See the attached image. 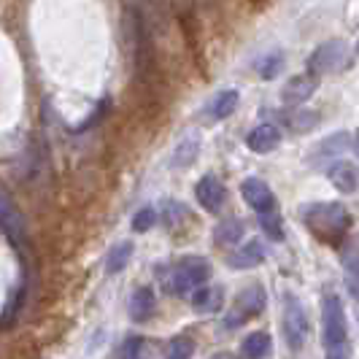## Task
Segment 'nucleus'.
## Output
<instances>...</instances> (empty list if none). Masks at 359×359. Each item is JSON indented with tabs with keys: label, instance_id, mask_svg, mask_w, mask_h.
<instances>
[{
	"label": "nucleus",
	"instance_id": "obj_1",
	"mask_svg": "<svg viewBox=\"0 0 359 359\" xmlns=\"http://www.w3.org/2000/svg\"><path fill=\"white\" fill-rule=\"evenodd\" d=\"M303 222L324 243H338L351 227V216L341 203H311L303 208Z\"/></svg>",
	"mask_w": 359,
	"mask_h": 359
},
{
	"label": "nucleus",
	"instance_id": "obj_2",
	"mask_svg": "<svg viewBox=\"0 0 359 359\" xmlns=\"http://www.w3.org/2000/svg\"><path fill=\"white\" fill-rule=\"evenodd\" d=\"M211 278V262L205 257H184L179 265L173 268L170 278V292L173 294H195L200 287H205V281Z\"/></svg>",
	"mask_w": 359,
	"mask_h": 359
},
{
	"label": "nucleus",
	"instance_id": "obj_3",
	"mask_svg": "<svg viewBox=\"0 0 359 359\" xmlns=\"http://www.w3.org/2000/svg\"><path fill=\"white\" fill-rule=\"evenodd\" d=\"M348 335V327H346V313H343V303L338 294H324L322 300V341L324 348H335L343 346Z\"/></svg>",
	"mask_w": 359,
	"mask_h": 359
},
{
	"label": "nucleus",
	"instance_id": "obj_4",
	"mask_svg": "<svg viewBox=\"0 0 359 359\" xmlns=\"http://www.w3.org/2000/svg\"><path fill=\"white\" fill-rule=\"evenodd\" d=\"M284 335H287V343L292 351H300L306 346L308 335H311V322H308L306 306L294 294L284 297Z\"/></svg>",
	"mask_w": 359,
	"mask_h": 359
},
{
	"label": "nucleus",
	"instance_id": "obj_5",
	"mask_svg": "<svg viewBox=\"0 0 359 359\" xmlns=\"http://www.w3.org/2000/svg\"><path fill=\"white\" fill-rule=\"evenodd\" d=\"M348 43L341 38H332V41H324L319 49H313V54L308 57V68L313 76L319 73H335L348 65Z\"/></svg>",
	"mask_w": 359,
	"mask_h": 359
},
{
	"label": "nucleus",
	"instance_id": "obj_6",
	"mask_svg": "<svg viewBox=\"0 0 359 359\" xmlns=\"http://www.w3.org/2000/svg\"><path fill=\"white\" fill-rule=\"evenodd\" d=\"M0 230L14 241V246H25L27 238V222L19 214V208L14 205V200L8 198V192L0 187Z\"/></svg>",
	"mask_w": 359,
	"mask_h": 359
},
{
	"label": "nucleus",
	"instance_id": "obj_7",
	"mask_svg": "<svg viewBox=\"0 0 359 359\" xmlns=\"http://www.w3.org/2000/svg\"><path fill=\"white\" fill-rule=\"evenodd\" d=\"M262 308H265V289L259 287V284H252V287L243 289V292L238 294V300H235V308H233L235 316H230V319H227L224 324L235 327V324H241L243 319H249V316H257Z\"/></svg>",
	"mask_w": 359,
	"mask_h": 359
},
{
	"label": "nucleus",
	"instance_id": "obj_8",
	"mask_svg": "<svg viewBox=\"0 0 359 359\" xmlns=\"http://www.w3.org/2000/svg\"><path fill=\"white\" fill-rule=\"evenodd\" d=\"M241 195L259 216L276 211V195L270 192V187L262 179H246L241 184Z\"/></svg>",
	"mask_w": 359,
	"mask_h": 359
},
{
	"label": "nucleus",
	"instance_id": "obj_9",
	"mask_svg": "<svg viewBox=\"0 0 359 359\" xmlns=\"http://www.w3.org/2000/svg\"><path fill=\"white\" fill-rule=\"evenodd\" d=\"M195 198H198V203L208 214H219L222 205H224V200H227V189H224V184L216 179V176L208 173V176H203V179L198 181Z\"/></svg>",
	"mask_w": 359,
	"mask_h": 359
},
{
	"label": "nucleus",
	"instance_id": "obj_10",
	"mask_svg": "<svg viewBox=\"0 0 359 359\" xmlns=\"http://www.w3.org/2000/svg\"><path fill=\"white\" fill-rule=\"evenodd\" d=\"M316 90H319V76H313V73H300V76H292V79H289L284 92H281V97H284L287 106H300V103H306Z\"/></svg>",
	"mask_w": 359,
	"mask_h": 359
},
{
	"label": "nucleus",
	"instance_id": "obj_11",
	"mask_svg": "<svg viewBox=\"0 0 359 359\" xmlns=\"http://www.w3.org/2000/svg\"><path fill=\"white\" fill-rule=\"evenodd\" d=\"M327 176L332 181V187L343 192V195H351V192H357L359 187V170L354 162L348 160H335L330 168H327Z\"/></svg>",
	"mask_w": 359,
	"mask_h": 359
},
{
	"label": "nucleus",
	"instance_id": "obj_12",
	"mask_svg": "<svg viewBox=\"0 0 359 359\" xmlns=\"http://www.w3.org/2000/svg\"><path fill=\"white\" fill-rule=\"evenodd\" d=\"M265 254H268L265 243H262V241H257V238H252L249 243L238 246V249L227 257V265H230V268H235V270L254 268V265H259V262L265 259Z\"/></svg>",
	"mask_w": 359,
	"mask_h": 359
},
{
	"label": "nucleus",
	"instance_id": "obj_13",
	"mask_svg": "<svg viewBox=\"0 0 359 359\" xmlns=\"http://www.w3.org/2000/svg\"><path fill=\"white\" fill-rule=\"evenodd\" d=\"M281 144V130L276 125H259L246 135V146L257 154H268Z\"/></svg>",
	"mask_w": 359,
	"mask_h": 359
},
{
	"label": "nucleus",
	"instance_id": "obj_14",
	"mask_svg": "<svg viewBox=\"0 0 359 359\" xmlns=\"http://www.w3.org/2000/svg\"><path fill=\"white\" fill-rule=\"evenodd\" d=\"M154 308H157V300H154V292L149 287H141L133 292V297H130V319L138 324H144L151 319V313H154Z\"/></svg>",
	"mask_w": 359,
	"mask_h": 359
},
{
	"label": "nucleus",
	"instance_id": "obj_15",
	"mask_svg": "<svg viewBox=\"0 0 359 359\" xmlns=\"http://www.w3.org/2000/svg\"><path fill=\"white\" fill-rule=\"evenodd\" d=\"M348 146H351V135L348 133H335V135H330L327 141H322V144L311 151V162L316 160V165L322 160L335 162V157H341Z\"/></svg>",
	"mask_w": 359,
	"mask_h": 359
},
{
	"label": "nucleus",
	"instance_id": "obj_16",
	"mask_svg": "<svg viewBox=\"0 0 359 359\" xmlns=\"http://www.w3.org/2000/svg\"><path fill=\"white\" fill-rule=\"evenodd\" d=\"M238 100H241L238 90L216 92V97L211 100V103H208V108H205L208 119H211V122H222V119H227L230 114H235V108H238Z\"/></svg>",
	"mask_w": 359,
	"mask_h": 359
},
{
	"label": "nucleus",
	"instance_id": "obj_17",
	"mask_svg": "<svg viewBox=\"0 0 359 359\" xmlns=\"http://www.w3.org/2000/svg\"><path fill=\"white\" fill-rule=\"evenodd\" d=\"M343 270H346V287L351 292V297L359 300V243H354L343 254Z\"/></svg>",
	"mask_w": 359,
	"mask_h": 359
},
{
	"label": "nucleus",
	"instance_id": "obj_18",
	"mask_svg": "<svg viewBox=\"0 0 359 359\" xmlns=\"http://www.w3.org/2000/svg\"><path fill=\"white\" fill-rule=\"evenodd\" d=\"M243 222L241 219H224V222H219L214 230V241L219 246H233L238 243L241 238H243Z\"/></svg>",
	"mask_w": 359,
	"mask_h": 359
},
{
	"label": "nucleus",
	"instance_id": "obj_19",
	"mask_svg": "<svg viewBox=\"0 0 359 359\" xmlns=\"http://www.w3.org/2000/svg\"><path fill=\"white\" fill-rule=\"evenodd\" d=\"M270 346H273V343H270L268 332H252V335H246L241 351H243L246 359H265L270 354Z\"/></svg>",
	"mask_w": 359,
	"mask_h": 359
},
{
	"label": "nucleus",
	"instance_id": "obj_20",
	"mask_svg": "<svg viewBox=\"0 0 359 359\" xmlns=\"http://www.w3.org/2000/svg\"><path fill=\"white\" fill-rule=\"evenodd\" d=\"M200 151V141L195 135H187L179 146H176V154H173V168H189Z\"/></svg>",
	"mask_w": 359,
	"mask_h": 359
},
{
	"label": "nucleus",
	"instance_id": "obj_21",
	"mask_svg": "<svg viewBox=\"0 0 359 359\" xmlns=\"http://www.w3.org/2000/svg\"><path fill=\"white\" fill-rule=\"evenodd\" d=\"M192 306L198 308L200 313H211L216 308L222 306V292L219 289H208V287H200L195 294H192Z\"/></svg>",
	"mask_w": 359,
	"mask_h": 359
},
{
	"label": "nucleus",
	"instance_id": "obj_22",
	"mask_svg": "<svg viewBox=\"0 0 359 359\" xmlns=\"http://www.w3.org/2000/svg\"><path fill=\"white\" fill-rule=\"evenodd\" d=\"M130 257H133V243H127L122 241L119 246H114L111 254H108V262H106V270L114 276V273H122L127 268V262H130Z\"/></svg>",
	"mask_w": 359,
	"mask_h": 359
},
{
	"label": "nucleus",
	"instance_id": "obj_23",
	"mask_svg": "<svg viewBox=\"0 0 359 359\" xmlns=\"http://www.w3.org/2000/svg\"><path fill=\"white\" fill-rule=\"evenodd\" d=\"M281 68H284V54L281 52H270L257 62V73H259V79H265V81L276 79V76L281 73Z\"/></svg>",
	"mask_w": 359,
	"mask_h": 359
},
{
	"label": "nucleus",
	"instance_id": "obj_24",
	"mask_svg": "<svg viewBox=\"0 0 359 359\" xmlns=\"http://www.w3.org/2000/svg\"><path fill=\"white\" fill-rule=\"evenodd\" d=\"M192 354H195V341L187 338V335H179V338H173L168 343L165 359H192Z\"/></svg>",
	"mask_w": 359,
	"mask_h": 359
},
{
	"label": "nucleus",
	"instance_id": "obj_25",
	"mask_svg": "<svg viewBox=\"0 0 359 359\" xmlns=\"http://www.w3.org/2000/svg\"><path fill=\"white\" fill-rule=\"evenodd\" d=\"M287 125L294 130V133H308L319 125V114L316 111H294L287 119Z\"/></svg>",
	"mask_w": 359,
	"mask_h": 359
},
{
	"label": "nucleus",
	"instance_id": "obj_26",
	"mask_svg": "<svg viewBox=\"0 0 359 359\" xmlns=\"http://www.w3.org/2000/svg\"><path fill=\"white\" fill-rule=\"evenodd\" d=\"M259 224H262L265 235H270V241H281V238H284V230H281V216H278V211L259 216Z\"/></svg>",
	"mask_w": 359,
	"mask_h": 359
},
{
	"label": "nucleus",
	"instance_id": "obj_27",
	"mask_svg": "<svg viewBox=\"0 0 359 359\" xmlns=\"http://www.w3.org/2000/svg\"><path fill=\"white\" fill-rule=\"evenodd\" d=\"M154 222H157V211L154 208H141L138 214L133 216V230L135 233H146V230L154 227Z\"/></svg>",
	"mask_w": 359,
	"mask_h": 359
},
{
	"label": "nucleus",
	"instance_id": "obj_28",
	"mask_svg": "<svg viewBox=\"0 0 359 359\" xmlns=\"http://www.w3.org/2000/svg\"><path fill=\"white\" fill-rule=\"evenodd\" d=\"M324 359H351V348H348V343L335 346V348H327V357Z\"/></svg>",
	"mask_w": 359,
	"mask_h": 359
},
{
	"label": "nucleus",
	"instance_id": "obj_29",
	"mask_svg": "<svg viewBox=\"0 0 359 359\" xmlns=\"http://www.w3.org/2000/svg\"><path fill=\"white\" fill-rule=\"evenodd\" d=\"M214 359H233V357H230V354H216Z\"/></svg>",
	"mask_w": 359,
	"mask_h": 359
},
{
	"label": "nucleus",
	"instance_id": "obj_30",
	"mask_svg": "<svg viewBox=\"0 0 359 359\" xmlns=\"http://www.w3.org/2000/svg\"><path fill=\"white\" fill-rule=\"evenodd\" d=\"M357 151H359V141H357Z\"/></svg>",
	"mask_w": 359,
	"mask_h": 359
},
{
	"label": "nucleus",
	"instance_id": "obj_31",
	"mask_svg": "<svg viewBox=\"0 0 359 359\" xmlns=\"http://www.w3.org/2000/svg\"><path fill=\"white\" fill-rule=\"evenodd\" d=\"M357 49H359V46H357Z\"/></svg>",
	"mask_w": 359,
	"mask_h": 359
}]
</instances>
